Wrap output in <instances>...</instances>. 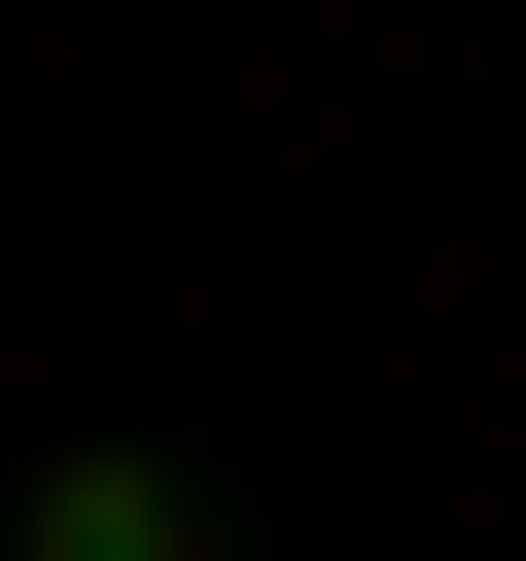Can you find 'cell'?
<instances>
[{
    "label": "cell",
    "instance_id": "6da1fadb",
    "mask_svg": "<svg viewBox=\"0 0 526 561\" xmlns=\"http://www.w3.org/2000/svg\"><path fill=\"white\" fill-rule=\"evenodd\" d=\"M0 561H210V491H175V456H35V491H0Z\"/></svg>",
    "mask_w": 526,
    "mask_h": 561
}]
</instances>
